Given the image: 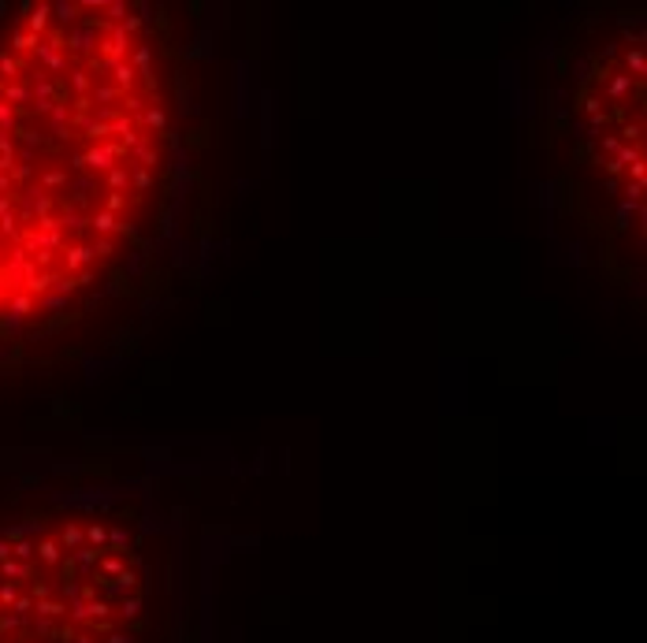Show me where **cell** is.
Instances as JSON below:
<instances>
[{"label":"cell","mask_w":647,"mask_h":643,"mask_svg":"<svg viewBox=\"0 0 647 643\" xmlns=\"http://www.w3.org/2000/svg\"><path fill=\"white\" fill-rule=\"evenodd\" d=\"M172 160L153 23L38 0L0 30V324H38L127 257Z\"/></svg>","instance_id":"obj_1"},{"label":"cell","mask_w":647,"mask_h":643,"mask_svg":"<svg viewBox=\"0 0 647 643\" xmlns=\"http://www.w3.org/2000/svg\"><path fill=\"white\" fill-rule=\"evenodd\" d=\"M153 584L123 517L68 509L0 528V643H142Z\"/></svg>","instance_id":"obj_2"},{"label":"cell","mask_w":647,"mask_h":643,"mask_svg":"<svg viewBox=\"0 0 647 643\" xmlns=\"http://www.w3.org/2000/svg\"><path fill=\"white\" fill-rule=\"evenodd\" d=\"M643 30L621 23L584 60L573 86V168L603 235H643Z\"/></svg>","instance_id":"obj_3"}]
</instances>
